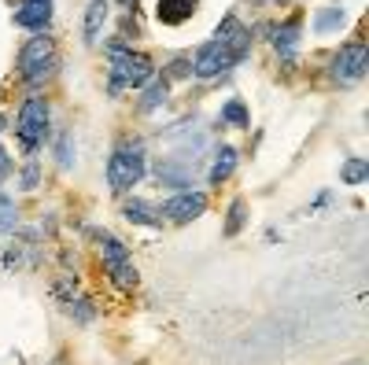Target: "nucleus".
<instances>
[{
    "label": "nucleus",
    "instance_id": "f257e3e1",
    "mask_svg": "<svg viewBox=\"0 0 369 365\" xmlns=\"http://www.w3.org/2000/svg\"><path fill=\"white\" fill-rule=\"evenodd\" d=\"M156 67H151V59L126 48V45H111V93L118 96L122 89H141L144 81H151Z\"/></svg>",
    "mask_w": 369,
    "mask_h": 365
},
{
    "label": "nucleus",
    "instance_id": "f03ea898",
    "mask_svg": "<svg viewBox=\"0 0 369 365\" xmlns=\"http://www.w3.org/2000/svg\"><path fill=\"white\" fill-rule=\"evenodd\" d=\"M144 178V144L141 140H126L115 148L111 163H107V185H111V192H129L137 181Z\"/></svg>",
    "mask_w": 369,
    "mask_h": 365
},
{
    "label": "nucleus",
    "instance_id": "7ed1b4c3",
    "mask_svg": "<svg viewBox=\"0 0 369 365\" xmlns=\"http://www.w3.org/2000/svg\"><path fill=\"white\" fill-rule=\"evenodd\" d=\"M96 240H100V255H103V269L107 277H111V284L129 292L137 284V266H133V255H129V247L118 240V236L111 232H96Z\"/></svg>",
    "mask_w": 369,
    "mask_h": 365
},
{
    "label": "nucleus",
    "instance_id": "20e7f679",
    "mask_svg": "<svg viewBox=\"0 0 369 365\" xmlns=\"http://www.w3.org/2000/svg\"><path fill=\"white\" fill-rule=\"evenodd\" d=\"M56 67V48H52V37H30L23 48H19V74L26 81H45Z\"/></svg>",
    "mask_w": 369,
    "mask_h": 365
},
{
    "label": "nucleus",
    "instance_id": "39448f33",
    "mask_svg": "<svg viewBox=\"0 0 369 365\" xmlns=\"http://www.w3.org/2000/svg\"><path fill=\"white\" fill-rule=\"evenodd\" d=\"M15 133H19L26 152H34V148L45 140V133H49V103H45V96H30L23 107H19Z\"/></svg>",
    "mask_w": 369,
    "mask_h": 365
},
{
    "label": "nucleus",
    "instance_id": "423d86ee",
    "mask_svg": "<svg viewBox=\"0 0 369 365\" xmlns=\"http://www.w3.org/2000/svg\"><path fill=\"white\" fill-rule=\"evenodd\" d=\"M369 71V48H365V41H351V45H343L340 56L333 59V78L340 85H355L362 81Z\"/></svg>",
    "mask_w": 369,
    "mask_h": 365
},
{
    "label": "nucleus",
    "instance_id": "0eeeda50",
    "mask_svg": "<svg viewBox=\"0 0 369 365\" xmlns=\"http://www.w3.org/2000/svg\"><path fill=\"white\" fill-rule=\"evenodd\" d=\"M226 67H233L229 56H226V45L218 37L207 41V45L196 52V59H192V71H196V78H218Z\"/></svg>",
    "mask_w": 369,
    "mask_h": 365
},
{
    "label": "nucleus",
    "instance_id": "6e6552de",
    "mask_svg": "<svg viewBox=\"0 0 369 365\" xmlns=\"http://www.w3.org/2000/svg\"><path fill=\"white\" fill-rule=\"evenodd\" d=\"M203 210H207V196H203V192H181V196L166 200L159 214H166V218H173V222H192V218H200Z\"/></svg>",
    "mask_w": 369,
    "mask_h": 365
},
{
    "label": "nucleus",
    "instance_id": "1a4fd4ad",
    "mask_svg": "<svg viewBox=\"0 0 369 365\" xmlns=\"http://www.w3.org/2000/svg\"><path fill=\"white\" fill-rule=\"evenodd\" d=\"M49 19H52V0H26V4L15 11V23L23 30H34V34H45Z\"/></svg>",
    "mask_w": 369,
    "mask_h": 365
},
{
    "label": "nucleus",
    "instance_id": "9d476101",
    "mask_svg": "<svg viewBox=\"0 0 369 365\" xmlns=\"http://www.w3.org/2000/svg\"><path fill=\"white\" fill-rule=\"evenodd\" d=\"M107 11H111V4L107 0H89V8H85V19H81V34L89 45H96L100 34H103V23H107Z\"/></svg>",
    "mask_w": 369,
    "mask_h": 365
},
{
    "label": "nucleus",
    "instance_id": "9b49d317",
    "mask_svg": "<svg viewBox=\"0 0 369 365\" xmlns=\"http://www.w3.org/2000/svg\"><path fill=\"white\" fill-rule=\"evenodd\" d=\"M196 4L200 0H159V23L163 26H181V23H188L192 19V11H196Z\"/></svg>",
    "mask_w": 369,
    "mask_h": 365
},
{
    "label": "nucleus",
    "instance_id": "f8f14e48",
    "mask_svg": "<svg viewBox=\"0 0 369 365\" xmlns=\"http://www.w3.org/2000/svg\"><path fill=\"white\" fill-rule=\"evenodd\" d=\"M273 45H277V52L285 56V59L295 56V48H299V19H288L285 26L273 30Z\"/></svg>",
    "mask_w": 369,
    "mask_h": 365
},
{
    "label": "nucleus",
    "instance_id": "ddd939ff",
    "mask_svg": "<svg viewBox=\"0 0 369 365\" xmlns=\"http://www.w3.org/2000/svg\"><path fill=\"white\" fill-rule=\"evenodd\" d=\"M126 218L133 222V225H159V222H163L159 210L151 207L148 200H129V203H126Z\"/></svg>",
    "mask_w": 369,
    "mask_h": 365
},
{
    "label": "nucleus",
    "instance_id": "4468645a",
    "mask_svg": "<svg viewBox=\"0 0 369 365\" xmlns=\"http://www.w3.org/2000/svg\"><path fill=\"white\" fill-rule=\"evenodd\" d=\"M233 170H236V152H233V148H222L218 159H214V166H211V185H222Z\"/></svg>",
    "mask_w": 369,
    "mask_h": 365
},
{
    "label": "nucleus",
    "instance_id": "2eb2a0df",
    "mask_svg": "<svg viewBox=\"0 0 369 365\" xmlns=\"http://www.w3.org/2000/svg\"><path fill=\"white\" fill-rule=\"evenodd\" d=\"M222 122H229V125H251V118H248V107L241 103V100H229L226 107H222Z\"/></svg>",
    "mask_w": 369,
    "mask_h": 365
},
{
    "label": "nucleus",
    "instance_id": "dca6fc26",
    "mask_svg": "<svg viewBox=\"0 0 369 365\" xmlns=\"http://www.w3.org/2000/svg\"><path fill=\"white\" fill-rule=\"evenodd\" d=\"M347 23V15H343V8H329V11H321L318 15V23H314V30L318 34H329V30H340Z\"/></svg>",
    "mask_w": 369,
    "mask_h": 365
},
{
    "label": "nucleus",
    "instance_id": "f3484780",
    "mask_svg": "<svg viewBox=\"0 0 369 365\" xmlns=\"http://www.w3.org/2000/svg\"><path fill=\"white\" fill-rule=\"evenodd\" d=\"M369 178V163L365 159H347L343 163V185H362Z\"/></svg>",
    "mask_w": 369,
    "mask_h": 365
},
{
    "label": "nucleus",
    "instance_id": "a211bd4d",
    "mask_svg": "<svg viewBox=\"0 0 369 365\" xmlns=\"http://www.w3.org/2000/svg\"><path fill=\"white\" fill-rule=\"evenodd\" d=\"M244 222H248V207H244V200H236L229 207V218H226V236H236L244 229Z\"/></svg>",
    "mask_w": 369,
    "mask_h": 365
},
{
    "label": "nucleus",
    "instance_id": "6ab92c4d",
    "mask_svg": "<svg viewBox=\"0 0 369 365\" xmlns=\"http://www.w3.org/2000/svg\"><path fill=\"white\" fill-rule=\"evenodd\" d=\"M19 225V214H15V203L8 196H0V232H11Z\"/></svg>",
    "mask_w": 369,
    "mask_h": 365
},
{
    "label": "nucleus",
    "instance_id": "aec40b11",
    "mask_svg": "<svg viewBox=\"0 0 369 365\" xmlns=\"http://www.w3.org/2000/svg\"><path fill=\"white\" fill-rule=\"evenodd\" d=\"M166 100V78H159L156 85H151V89L144 93V111H151V107H159Z\"/></svg>",
    "mask_w": 369,
    "mask_h": 365
},
{
    "label": "nucleus",
    "instance_id": "412c9836",
    "mask_svg": "<svg viewBox=\"0 0 369 365\" xmlns=\"http://www.w3.org/2000/svg\"><path fill=\"white\" fill-rule=\"evenodd\" d=\"M37 178H41V174H37V163H30V166L23 170V188H37Z\"/></svg>",
    "mask_w": 369,
    "mask_h": 365
},
{
    "label": "nucleus",
    "instance_id": "4be33fe9",
    "mask_svg": "<svg viewBox=\"0 0 369 365\" xmlns=\"http://www.w3.org/2000/svg\"><path fill=\"white\" fill-rule=\"evenodd\" d=\"M8 170H11V159H8L4 148H0V178H8Z\"/></svg>",
    "mask_w": 369,
    "mask_h": 365
},
{
    "label": "nucleus",
    "instance_id": "5701e85b",
    "mask_svg": "<svg viewBox=\"0 0 369 365\" xmlns=\"http://www.w3.org/2000/svg\"><path fill=\"white\" fill-rule=\"evenodd\" d=\"M118 4H122L126 11H133V8H137V0H118Z\"/></svg>",
    "mask_w": 369,
    "mask_h": 365
},
{
    "label": "nucleus",
    "instance_id": "b1692460",
    "mask_svg": "<svg viewBox=\"0 0 369 365\" xmlns=\"http://www.w3.org/2000/svg\"><path fill=\"white\" fill-rule=\"evenodd\" d=\"M0 130H4V118H0Z\"/></svg>",
    "mask_w": 369,
    "mask_h": 365
}]
</instances>
